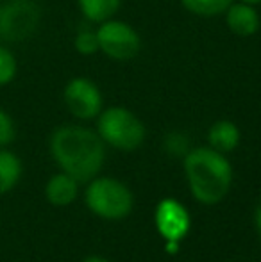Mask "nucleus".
Here are the masks:
<instances>
[{
  "label": "nucleus",
  "instance_id": "obj_19",
  "mask_svg": "<svg viewBox=\"0 0 261 262\" xmlns=\"http://www.w3.org/2000/svg\"><path fill=\"white\" fill-rule=\"evenodd\" d=\"M165 248L168 253H177L179 252V241H165Z\"/></svg>",
  "mask_w": 261,
  "mask_h": 262
},
{
  "label": "nucleus",
  "instance_id": "obj_18",
  "mask_svg": "<svg viewBox=\"0 0 261 262\" xmlns=\"http://www.w3.org/2000/svg\"><path fill=\"white\" fill-rule=\"evenodd\" d=\"M16 139V123L4 107H0V148H9Z\"/></svg>",
  "mask_w": 261,
  "mask_h": 262
},
{
  "label": "nucleus",
  "instance_id": "obj_5",
  "mask_svg": "<svg viewBox=\"0 0 261 262\" xmlns=\"http://www.w3.org/2000/svg\"><path fill=\"white\" fill-rule=\"evenodd\" d=\"M88 209L104 220L126 217L132 209V194L126 184L113 177L91 179L84 194Z\"/></svg>",
  "mask_w": 261,
  "mask_h": 262
},
{
  "label": "nucleus",
  "instance_id": "obj_15",
  "mask_svg": "<svg viewBox=\"0 0 261 262\" xmlns=\"http://www.w3.org/2000/svg\"><path fill=\"white\" fill-rule=\"evenodd\" d=\"M18 70H20V64H18L16 54L9 45L0 43V88L13 84L18 77Z\"/></svg>",
  "mask_w": 261,
  "mask_h": 262
},
{
  "label": "nucleus",
  "instance_id": "obj_9",
  "mask_svg": "<svg viewBox=\"0 0 261 262\" xmlns=\"http://www.w3.org/2000/svg\"><path fill=\"white\" fill-rule=\"evenodd\" d=\"M226 27L238 38H252L261 29V16L256 6L234 0L222 14Z\"/></svg>",
  "mask_w": 261,
  "mask_h": 262
},
{
  "label": "nucleus",
  "instance_id": "obj_6",
  "mask_svg": "<svg viewBox=\"0 0 261 262\" xmlns=\"http://www.w3.org/2000/svg\"><path fill=\"white\" fill-rule=\"evenodd\" d=\"M98 52L115 62H129L142 50V36L134 25L118 18H109L95 27Z\"/></svg>",
  "mask_w": 261,
  "mask_h": 262
},
{
  "label": "nucleus",
  "instance_id": "obj_1",
  "mask_svg": "<svg viewBox=\"0 0 261 262\" xmlns=\"http://www.w3.org/2000/svg\"><path fill=\"white\" fill-rule=\"evenodd\" d=\"M49 150L61 171L77 182H90L98 175L106 161V143L97 130L84 125H59L49 138Z\"/></svg>",
  "mask_w": 261,
  "mask_h": 262
},
{
  "label": "nucleus",
  "instance_id": "obj_20",
  "mask_svg": "<svg viewBox=\"0 0 261 262\" xmlns=\"http://www.w3.org/2000/svg\"><path fill=\"white\" fill-rule=\"evenodd\" d=\"M254 221H256V228H258L259 235H261V202L256 207V212H254Z\"/></svg>",
  "mask_w": 261,
  "mask_h": 262
},
{
  "label": "nucleus",
  "instance_id": "obj_22",
  "mask_svg": "<svg viewBox=\"0 0 261 262\" xmlns=\"http://www.w3.org/2000/svg\"><path fill=\"white\" fill-rule=\"evenodd\" d=\"M240 2H245V4H251V6H261V0H240Z\"/></svg>",
  "mask_w": 261,
  "mask_h": 262
},
{
  "label": "nucleus",
  "instance_id": "obj_14",
  "mask_svg": "<svg viewBox=\"0 0 261 262\" xmlns=\"http://www.w3.org/2000/svg\"><path fill=\"white\" fill-rule=\"evenodd\" d=\"M179 2H181L183 9L188 11L193 16L211 20V18L222 16L234 0H179Z\"/></svg>",
  "mask_w": 261,
  "mask_h": 262
},
{
  "label": "nucleus",
  "instance_id": "obj_12",
  "mask_svg": "<svg viewBox=\"0 0 261 262\" xmlns=\"http://www.w3.org/2000/svg\"><path fill=\"white\" fill-rule=\"evenodd\" d=\"M24 175V162L9 148H0V196L11 193Z\"/></svg>",
  "mask_w": 261,
  "mask_h": 262
},
{
  "label": "nucleus",
  "instance_id": "obj_21",
  "mask_svg": "<svg viewBox=\"0 0 261 262\" xmlns=\"http://www.w3.org/2000/svg\"><path fill=\"white\" fill-rule=\"evenodd\" d=\"M83 262H109V260L102 259V257H88V259H84Z\"/></svg>",
  "mask_w": 261,
  "mask_h": 262
},
{
  "label": "nucleus",
  "instance_id": "obj_16",
  "mask_svg": "<svg viewBox=\"0 0 261 262\" xmlns=\"http://www.w3.org/2000/svg\"><path fill=\"white\" fill-rule=\"evenodd\" d=\"M73 50L79 55H95L98 54V38H97V31L91 27H81L79 31L73 36Z\"/></svg>",
  "mask_w": 261,
  "mask_h": 262
},
{
  "label": "nucleus",
  "instance_id": "obj_3",
  "mask_svg": "<svg viewBox=\"0 0 261 262\" xmlns=\"http://www.w3.org/2000/svg\"><path fill=\"white\" fill-rule=\"evenodd\" d=\"M97 134L108 146L122 152L139 148L147 138L145 123L122 105H109L97 116Z\"/></svg>",
  "mask_w": 261,
  "mask_h": 262
},
{
  "label": "nucleus",
  "instance_id": "obj_17",
  "mask_svg": "<svg viewBox=\"0 0 261 262\" xmlns=\"http://www.w3.org/2000/svg\"><path fill=\"white\" fill-rule=\"evenodd\" d=\"M163 148L167 150V154H170V156H174V157H185L186 154L192 150V146H190L188 136L183 134V132L172 130L165 136Z\"/></svg>",
  "mask_w": 261,
  "mask_h": 262
},
{
  "label": "nucleus",
  "instance_id": "obj_11",
  "mask_svg": "<svg viewBox=\"0 0 261 262\" xmlns=\"http://www.w3.org/2000/svg\"><path fill=\"white\" fill-rule=\"evenodd\" d=\"M242 132L238 125L231 120H218L208 130V146L220 154H229L238 148Z\"/></svg>",
  "mask_w": 261,
  "mask_h": 262
},
{
  "label": "nucleus",
  "instance_id": "obj_10",
  "mask_svg": "<svg viewBox=\"0 0 261 262\" xmlns=\"http://www.w3.org/2000/svg\"><path fill=\"white\" fill-rule=\"evenodd\" d=\"M77 193H79V182L65 171L52 175L45 184V198L56 207L70 205L77 198Z\"/></svg>",
  "mask_w": 261,
  "mask_h": 262
},
{
  "label": "nucleus",
  "instance_id": "obj_8",
  "mask_svg": "<svg viewBox=\"0 0 261 262\" xmlns=\"http://www.w3.org/2000/svg\"><path fill=\"white\" fill-rule=\"evenodd\" d=\"M156 228L161 235L165 237V241H179L188 234L190 230V214L183 204H179L177 200H161L156 207Z\"/></svg>",
  "mask_w": 261,
  "mask_h": 262
},
{
  "label": "nucleus",
  "instance_id": "obj_2",
  "mask_svg": "<svg viewBox=\"0 0 261 262\" xmlns=\"http://www.w3.org/2000/svg\"><path fill=\"white\" fill-rule=\"evenodd\" d=\"M185 175L200 204L215 205L226 198L233 184V166L226 154L211 146H197L185 156Z\"/></svg>",
  "mask_w": 261,
  "mask_h": 262
},
{
  "label": "nucleus",
  "instance_id": "obj_7",
  "mask_svg": "<svg viewBox=\"0 0 261 262\" xmlns=\"http://www.w3.org/2000/svg\"><path fill=\"white\" fill-rule=\"evenodd\" d=\"M63 104L75 120H97L101 111L104 109V95L95 80L77 75L65 84Z\"/></svg>",
  "mask_w": 261,
  "mask_h": 262
},
{
  "label": "nucleus",
  "instance_id": "obj_13",
  "mask_svg": "<svg viewBox=\"0 0 261 262\" xmlns=\"http://www.w3.org/2000/svg\"><path fill=\"white\" fill-rule=\"evenodd\" d=\"M75 4L84 20L93 25L115 18L122 7V0H75Z\"/></svg>",
  "mask_w": 261,
  "mask_h": 262
},
{
  "label": "nucleus",
  "instance_id": "obj_4",
  "mask_svg": "<svg viewBox=\"0 0 261 262\" xmlns=\"http://www.w3.org/2000/svg\"><path fill=\"white\" fill-rule=\"evenodd\" d=\"M43 9L36 0H2L0 2V43H25L39 31Z\"/></svg>",
  "mask_w": 261,
  "mask_h": 262
}]
</instances>
